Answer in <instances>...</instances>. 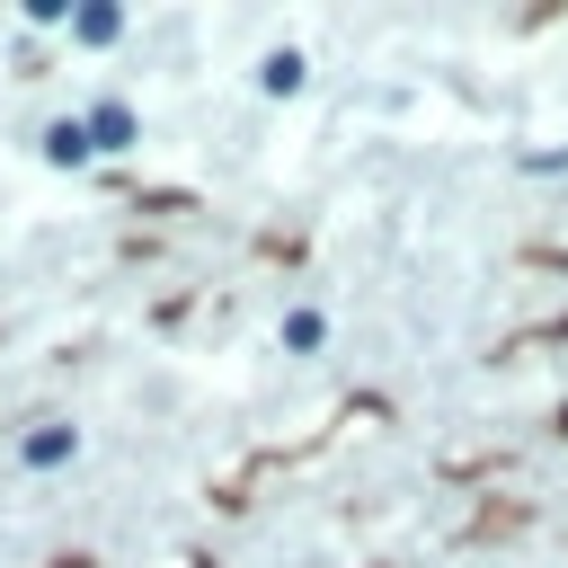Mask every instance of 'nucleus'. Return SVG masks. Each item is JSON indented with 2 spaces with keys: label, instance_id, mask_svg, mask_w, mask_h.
I'll list each match as a JSON object with an SVG mask.
<instances>
[{
  "label": "nucleus",
  "instance_id": "6",
  "mask_svg": "<svg viewBox=\"0 0 568 568\" xmlns=\"http://www.w3.org/2000/svg\"><path fill=\"white\" fill-rule=\"evenodd\" d=\"M320 337H328V320H320V311H284V346H302V355H311Z\"/></svg>",
  "mask_w": 568,
  "mask_h": 568
},
{
  "label": "nucleus",
  "instance_id": "5",
  "mask_svg": "<svg viewBox=\"0 0 568 568\" xmlns=\"http://www.w3.org/2000/svg\"><path fill=\"white\" fill-rule=\"evenodd\" d=\"M257 80H266L275 98H293V89H302V53H293V44H275V53L257 62Z\"/></svg>",
  "mask_w": 568,
  "mask_h": 568
},
{
  "label": "nucleus",
  "instance_id": "3",
  "mask_svg": "<svg viewBox=\"0 0 568 568\" xmlns=\"http://www.w3.org/2000/svg\"><path fill=\"white\" fill-rule=\"evenodd\" d=\"M89 142H98V151H124V142H133V106H124V98L89 106Z\"/></svg>",
  "mask_w": 568,
  "mask_h": 568
},
{
  "label": "nucleus",
  "instance_id": "2",
  "mask_svg": "<svg viewBox=\"0 0 568 568\" xmlns=\"http://www.w3.org/2000/svg\"><path fill=\"white\" fill-rule=\"evenodd\" d=\"M71 453H80V435H71V426H36V435L18 444V462H27V470H53V462H71Z\"/></svg>",
  "mask_w": 568,
  "mask_h": 568
},
{
  "label": "nucleus",
  "instance_id": "7",
  "mask_svg": "<svg viewBox=\"0 0 568 568\" xmlns=\"http://www.w3.org/2000/svg\"><path fill=\"white\" fill-rule=\"evenodd\" d=\"M53 568H89V559H80V550H71V559H53Z\"/></svg>",
  "mask_w": 568,
  "mask_h": 568
},
{
  "label": "nucleus",
  "instance_id": "1",
  "mask_svg": "<svg viewBox=\"0 0 568 568\" xmlns=\"http://www.w3.org/2000/svg\"><path fill=\"white\" fill-rule=\"evenodd\" d=\"M98 142H89V115H62V124H44V160H62V169H80Z\"/></svg>",
  "mask_w": 568,
  "mask_h": 568
},
{
  "label": "nucleus",
  "instance_id": "4",
  "mask_svg": "<svg viewBox=\"0 0 568 568\" xmlns=\"http://www.w3.org/2000/svg\"><path fill=\"white\" fill-rule=\"evenodd\" d=\"M124 36V18L106 9V0H89V9H71V44H115Z\"/></svg>",
  "mask_w": 568,
  "mask_h": 568
}]
</instances>
